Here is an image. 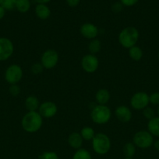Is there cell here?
I'll return each mask as SVG.
<instances>
[{
	"instance_id": "obj_8",
	"label": "cell",
	"mask_w": 159,
	"mask_h": 159,
	"mask_svg": "<svg viewBox=\"0 0 159 159\" xmlns=\"http://www.w3.org/2000/svg\"><path fill=\"white\" fill-rule=\"evenodd\" d=\"M149 103V96L144 92L136 93L130 99L131 107L137 110H143Z\"/></svg>"
},
{
	"instance_id": "obj_13",
	"label": "cell",
	"mask_w": 159,
	"mask_h": 159,
	"mask_svg": "<svg viewBox=\"0 0 159 159\" xmlns=\"http://www.w3.org/2000/svg\"><path fill=\"white\" fill-rule=\"evenodd\" d=\"M115 116L119 121L123 123H127L132 119V112L129 107L126 106H119L115 111Z\"/></svg>"
},
{
	"instance_id": "obj_37",
	"label": "cell",
	"mask_w": 159,
	"mask_h": 159,
	"mask_svg": "<svg viewBox=\"0 0 159 159\" xmlns=\"http://www.w3.org/2000/svg\"><path fill=\"white\" fill-rule=\"evenodd\" d=\"M3 0H0V6H2V3Z\"/></svg>"
},
{
	"instance_id": "obj_23",
	"label": "cell",
	"mask_w": 159,
	"mask_h": 159,
	"mask_svg": "<svg viewBox=\"0 0 159 159\" xmlns=\"http://www.w3.org/2000/svg\"><path fill=\"white\" fill-rule=\"evenodd\" d=\"M88 49L91 54H95L98 53L101 49V41L99 40H97V39L91 40V41L90 42L88 45Z\"/></svg>"
},
{
	"instance_id": "obj_16",
	"label": "cell",
	"mask_w": 159,
	"mask_h": 159,
	"mask_svg": "<svg viewBox=\"0 0 159 159\" xmlns=\"http://www.w3.org/2000/svg\"><path fill=\"white\" fill-rule=\"evenodd\" d=\"M40 102L38 99L34 96H30L25 100V107L28 112H35L38 110Z\"/></svg>"
},
{
	"instance_id": "obj_2",
	"label": "cell",
	"mask_w": 159,
	"mask_h": 159,
	"mask_svg": "<svg viewBox=\"0 0 159 159\" xmlns=\"http://www.w3.org/2000/svg\"><path fill=\"white\" fill-rule=\"evenodd\" d=\"M139 39V32L137 28L128 26L124 28L118 34V42L125 48L129 49L135 46Z\"/></svg>"
},
{
	"instance_id": "obj_26",
	"label": "cell",
	"mask_w": 159,
	"mask_h": 159,
	"mask_svg": "<svg viewBox=\"0 0 159 159\" xmlns=\"http://www.w3.org/2000/svg\"><path fill=\"white\" fill-rule=\"evenodd\" d=\"M143 115L146 119L150 120L155 117V112H154V110L152 108L147 107L143 110Z\"/></svg>"
},
{
	"instance_id": "obj_7",
	"label": "cell",
	"mask_w": 159,
	"mask_h": 159,
	"mask_svg": "<svg viewBox=\"0 0 159 159\" xmlns=\"http://www.w3.org/2000/svg\"><path fill=\"white\" fill-rule=\"evenodd\" d=\"M59 61V54L55 50L48 49L42 54L41 57V63L44 68L51 69L55 68Z\"/></svg>"
},
{
	"instance_id": "obj_31",
	"label": "cell",
	"mask_w": 159,
	"mask_h": 159,
	"mask_svg": "<svg viewBox=\"0 0 159 159\" xmlns=\"http://www.w3.org/2000/svg\"><path fill=\"white\" fill-rule=\"evenodd\" d=\"M123 5L120 2H115L113 5L112 6V10L115 13H118V12H121L123 10Z\"/></svg>"
},
{
	"instance_id": "obj_30",
	"label": "cell",
	"mask_w": 159,
	"mask_h": 159,
	"mask_svg": "<svg viewBox=\"0 0 159 159\" xmlns=\"http://www.w3.org/2000/svg\"><path fill=\"white\" fill-rule=\"evenodd\" d=\"M9 94L12 95V96H18L20 93V88L17 84H14V85H10L9 88Z\"/></svg>"
},
{
	"instance_id": "obj_28",
	"label": "cell",
	"mask_w": 159,
	"mask_h": 159,
	"mask_svg": "<svg viewBox=\"0 0 159 159\" xmlns=\"http://www.w3.org/2000/svg\"><path fill=\"white\" fill-rule=\"evenodd\" d=\"M44 67L41 63H35L31 66V71L34 75H39L43 71Z\"/></svg>"
},
{
	"instance_id": "obj_29",
	"label": "cell",
	"mask_w": 159,
	"mask_h": 159,
	"mask_svg": "<svg viewBox=\"0 0 159 159\" xmlns=\"http://www.w3.org/2000/svg\"><path fill=\"white\" fill-rule=\"evenodd\" d=\"M149 102L154 106H159V93L155 92L149 96Z\"/></svg>"
},
{
	"instance_id": "obj_36",
	"label": "cell",
	"mask_w": 159,
	"mask_h": 159,
	"mask_svg": "<svg viewBox=\"0 0 159 159\" xmlns=\"http://www.w3.org/2000/svg\"><path fill=\"white\" fill-rule=\"evenodd\" d=\"M154 145L156 150H157V152H159V139L157 140V141L154 143Z\"/></svg>"
},
{
	"instance_id": "obj_40",
	"label": "cell",
	"mask_w": 159,
	"mask_h": 159,
	"mask_svg": "<svg viewBox=\"0 0 159 159\" xmlns=\"http://www.w3.org/2000/svg\"><path fill=\"white\" fill-rule=\"evenodd\" d=\"M158 59H159V52H158Z\"/></svg>"
},
{
	"instance_id": "obj_35",
	"label": "cell",
	"mask_w": 159,
	"mask_h": 159,
	"mask_svg": "<svg viewBox=\"0 0 159 159\" xmlns=\"http://www.w3.org/2000/svg\"><path fill=\"white\" fill-rule=\"evenodd\" d=\"M35 1L37 2V4H47L51 0H35Z\"/></svg>"
},
{
	"instance_id": "obj_39",
	"label": "cell",
	"mask_w": 159,
	"mask_h": 159,
	"mask_svg": "<svg viewBox=\"0 0 159 159\" xmlns=\"http://www.w3.org/2000/svg\"><path fill=\"white\" fill-rule=\"evenodd\" d=\"M125 159H132V158H126Z\"/></svg>"
},
{
	"instance_id": "obj_10",
	"label": "cell",
	"mask_w": 159,
	"mask_h": 159,
	"mask_svg": "<svg viewBox=\"0 0 159 159\" xmlns=\"http://www.w3.org/2000/svg\"><path fill=\"white\" fill-rule=\"evenodd\" d=\"M81 66L86 72L93 73L98 68L99 61L94 54H87L81 60Z\"/></svg>"
},
{
	"instance_id": "obj_4",
	"label": "cell",
	"mask_w": 159,
	"mask_h": 159,
	"mask_svg": "<svg viewBox=\"0 0 159 159\" xmlns=\"http://www.w3.org/2000/svg\"><path fill=\"white\" fill-rule=\"evenodd\" d=\"M92 148L95 153H97L98 155H105L109 152L111 148L110 139L104 134H97L92 140Z\"/></svg>"
},
{
	"instance_id": "obj_5",
	"label": "cell",
	"mask_w": 159,
	"mask_h": 159,
	"mask_svg": "<svg viewBox=\"0 0 159 159\" xmlns=\"http://www.w3.org/2000/svg\"><path fill=\"white\" fill-rule=\"evenodd\" d=\"M132 143L136 147L142 149L149 148L154 144V137L147 130H140L134 134Z\"/></svg>"
},
{
	"instance_id": "obj_11",
	"label": "cell",
	"mask_w": 159,
	"mask_h": 159,
	"mask_svg": "<svg viewBox=\"0 0 159 159\" xmlns=\"http://www.w3.org/2000/svg\"><path fill=\"white\" fill-rule=\"evenodd\" d=\"M58 108L55 102L47 101L40 104L38 113L42 118H51L57 113Z\"/></svg>"
},
{
	"instance_id": "obj_27",
	"label": "cell",
	"mask_w": 159,
	"mask_h": 159,
	"mask_svg": "<svg viewBox=\"0 0 159 159\" xmlns=\"http://www.w3.org/2000/svg\"><path fill=\"white\" fill-rule=\"evenodd\" d=\"M39 159H59V158L55 152H45L39 155Z\"/></svg>"
},
{
	"instance_id": "obj_3",
	"label": "cell",
	"mask_w": 159,
	"mask_h": 159,
	"mask_svg": "<svg viewBox=\"0 0 159 159\" xmlns=\"http://www.w3.org/2000/svg\"><path fill=\"white\" fill-rule=\"evenodd\" d=\"M112 113L107 106L105 105H97L92 109L90 117L92 121L97 124H107L111 119Z\"/></svg>"
},
{
	"instance_id": "obj_38",
	"label": "cell",
	"mask_w": 159,
	"mask_h": 159,
	"mask_svg": "<svg viewBox=\"0 0 159 159\" xmlns=\"http://www.w3.org/2000/svg\"><path fill=\"white\" fill-rule=\"evenodd\" d=\"M157 114H158V116H159V107H158V109H157Z\"/></svg>"
},
{
	"instance_id": "obj_9",
	"label": "cell",
	"mask_w": 159,
	"mask_h": 159,
	"mask_svg": "<svg viewBox=\"0 0 159 159\" xmlns=\"http://www.w3.org/2000/svg\"><path fill=\"white\" fill-rule=\"evenodd\" d=\"M14 46L7 37H0V61L8 60L12 55Z\"/></svg>"
},
{
	"instance_id": "obj_33",
	"label": "cell",
	"mask_w": 159,
	"mask_h": 159,
	"mask_svg": "<svg viewBox=\"0 0 159 159\" xmlns=\"http://www.w3.org/2000/svg\"><path fill=\"white\" fill-rule=\"evenodd\" d=\"M67 5L70 7H76L80 2V0H65Z\"/></svg>"
},
{
	"instance_id": "obj_21",
	"label": "cell",
	"mask_w": 159,
	"mask_h": 159,
	"mask_svg": "<svg viewBox=\"0 0 159 159\" xmlns=\"http://www.w3.org/2000/svg\"><path fill=\"white\" fill-rule=\"evenodd\" d=\"M123 152L126 158H132L136 153V146L133 143L128 142L123 146Z\"/></svg>"
},
{
	"instance_id": "obj_19",
	"label": "cell",
	"mask_w": 159,
	"mask_h": 159,
	"mask_svg": "<svg viewBox=\"0 0 159 159\" xmlns=\"http://www.w3.org/2000/svg\"><path fill=\"white\" fill-rule=\"evenodd\" d=\"M129 55L131 59L136 61H138L143 57V51L140 47L135 45L129 49Z\"/></svg>"
},
{
	"instance_id": "obj_18",
	"label": "cell",
	"mask_w": 159,
	"mask_h": 159,
	"mask_svg": "<svg viewBox=\"0 0 159 159\" xmlns=\"http://www.w3.org/2000/svg\"><path fill=\"white\" fill-rule=\"evenodd\" d=\"M147 129L153 137L159 138V116H155L148 121Z\"/></svg>"
},
{
	"instance_id": "obj_12",
	"label": "cell",
	"mask_w": 159,
	"mask_h": 159,
	"mask_svg": "<svg viewBox=\"0 0 159 159\" xmlns=\"http://www.w3.org/2000/svg\"><path fill=\"white\" fill-rule=\"evenodd\" d=\"M80 34L85 38L94 40L98 34V28L94 24L90 23H85L80 26Z\"/></svg>"
},
{
	"instance_id": "obj_25",
	"label": "cell",
	"mask_w": 159,
	"mask_h": 159,
	"mask_svg": "<svg viewBox=\"0 0 159 159\" xmlns=\"http://www.w3.org/2000/svg\"><path fill=\"white\" fill-rule=\"evenodd\" d=\"M16 4H17V0H3L2 6L6 10L10 11L16 9Z\"/></svg>"
},
{
	"instance_id": "obj_20",
	"label": "cell",
	"mask_w": 159,
	"mask_h": 159,
	"mask_svg": "<svg viewBox=\"0 0 159 159\" xmlns=\"http://www.w3.org/2000/svg\"><path fill=\"white\" fill-rule=\"evenodd\" d=\"M31 8V1L30 0H17L16 9L21 13L28 12Z\"/></svg>"
},
{
	"instance_id": "obj_1",
	"label": "cell",
	"mask_w": 159,
	"mask_h": 159,
	"mask_svg": "<svg viewBox=\"0 0 159 159\" xmlns=\"http://www.w3.org/2000/svg\"><path fill=\"white\" fill-rule=\"evenodd\" d=\"M43 118L38 112H28L21 120L22 128L27 133H35L42 127Z\"/></svg>"
},
{
	"instance_id": "obj_24",
	"label": "cell",
	"mask_w": 159,
	"mask_h": 159,
	"mask_svg": "<svg viewBox=\"0 0 159 159\" xmlns=\"http://www.w3.org/2000/svg\"><path fill=\"white\" fill-rule=\"evenodd\" d=\"M73 159H92V157L88 151L84 148H80L75 152Z\"/></svg>"
},
{
	"instance_id": "obj_22",
	"label": "cell",
	"mask_w": 159,
	"mask_h": 159,
	"mask_svg": "<svg viewBox=\"0 0 159 159\" xmlns=\"http://www.w3.org/2000/svg\"><path fill=\"white\" fill-rule=\"evenodd\" d=\"M80 135L82 137V138L86 141H90V140H93V138H94L95 133L94 130L92 127H84V128H82L80 131Z\"/></svg>"
},
{
	"instance_id": "obj_34",
	"label": "cell",
	"mask_w": 159,
	"mask_h": 159,
	"mask_svg": "<svg viewBox=\"0 0 159 159\" xmlns=\"http://www.w3.org/2000/svg\"><path fill=\"white\" fill-rule=\"evenodd\" d=\"M6 9L2 7V6H0V20L3 19V17L6 15Z\"/></svg>"
},
{
	"instance_id": "obj_32",
	"label": "cell",
	"mask_w": 159,
	"mask_h": 159,
	"mask_svg": "<svg viewBox=\"0 0 159 159\" xmlns=\"http://www.w3.org/2000/svg\"><path fill=\"white\" fill-rule=\"evenodd\" d=\"M139 0H120V2L123 5V6H127V7H130V6H133L138 2Z\"/></svg>"
},
{
	"instance_id": "obj_15",
	"label": "cell",
	"mask_w": 159,
	"mask_h": 159,
	"mask_svg": "<svg viewBox=\"0 0 159 159\" xmlns=\"http://www.w3.org/2000/svg\"><path fill=\"white\" fill-rule=\"evenodd\" d=\"M83 138L81 137L80 134L76 133H72L69 136L68 138V144L69 145L71 148H73V149H80L81 148L83 144Z\"/></svg>"
},
{
	"instance_id": "obj_17",
	"label": "cell",
	"mask_w": 159,
	"mask_h": 159,
	"mask_svg": "<svg viewBox=\"0 0 159 159\" xmlns=\"http://www.w3.org/2000/svg\"><path fill=\"white\" fill-rule=\"evenodd\" d=\"M110 93L107 89H101L96 93L95 99L98 105H105L110 99Z\"/></svg>"
},
{
	"instance_id": "obj_6",
	"label": "cell",
	"mask_w": 159,
	"mask_h": 159,
	"mask_svg": "<svg viewBox=\"0 0 159 159\" xmlns=\"http://www.w3.org/2000/svg\"><path fill=\"white\" fill-rule=\"evenodd\" d=\"M23 78V69L18 65H11L5 71V79L10 85L17 84Z\"/></svg>"
},
{
	"instance_id": "obj_14",
	"label": "cell",
	"mask_w": 159,
	"mask_h": 159,
	"mask_svg": "<svg viewBox=\"0 0 159 159\" xmlns=\"http://www.w3.org/2000/svg\"><path fill=\"white\" fill-rule=\"evenodd\" d=\"M35 14L40 20H45L50 17L51 10L46 4H37L35 7Z\"/></svg>"
}]
</instances>
